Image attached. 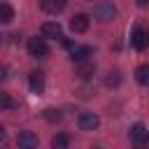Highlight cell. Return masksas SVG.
Listing matches in <instances>:
<instances>
[{
    "label": "cell",
    "instance_id": "1",
    "mask_svg": "<svg viewBox=\"0 0 149 149\" xmlns=\"http://www.w3.org/2000/svg\"><path fill=\"white\" fill-rule=\"evenodd\" d=\"M28 54L33 58H47L49 56V44L44 42V37H30L28 40Z\"/></svg>",
    "mask_w": 149,
    "mask_h": 149
},
{
    "label": "cell",
    "instance_id": "2",
    "mask_svg": "<svg viewBox=\"0 0 149 149\" xmlns=\"http://www.w3.org/2000/svg\"><path fill=\"white\" fill-rule=\"evenodd\" d=\"M130 44H133V49L144 51L149 47V30L142 28V26H135L133 28V35H130Z\"/></svg>",
    "mask_w": 149,
    "mask_h": 149
},
{
    "label": "cell",
    "instance_id": "3",
    "mask_svg": "<svg viewBox=\"0 0 149 149\" xmlns=\"http://www.w3.org/2000/svg\"><path fill=\"white\" fill-rule=\"evenodd\" d=\"M128 137L137 144H149V130L144 123H133L130 130H128Z\"/></svg>",
    "mask_w": 149,
    "mask_h": 149
},
{
    "label": "cell",
    "instance_id": "4",
    "mask_svg": "<svg viewBox=\"0 0 149 149\" xmlns=\"http://www.w3.org/2000/svg\"><path fill=\"white\" fill-rule=\"evenodd\" d=\"M98 123H100V119L95 112H81L79 114V128L81 130H95Z\"/></svg>",
    "mask_w": 149,
    "mask_h": 149
},
{
    "label": "cell",
    "instance_id": "5",
    "mask_svg": "<svg viewBox=\"0 0 149 149\" xmlns=\"http://www.w3.org/2000/svg\"><path fill=\"white\" fill-rule=\"evenodd\" d=\"M42 37H49V40H63V28H61L56 21H47V23H42Z\"/></svg>",
    "mask_w": 149,
    "mask_h": 149
},
{
    "label": "cell",
    "instance_id": "6",
    "mask_svg": "<svg viewBox=\"0 0 149 149\" xmlns=\"http://www.w3.org/2000/svg\"><path fill=\"white\" fill-rule=\"evenodd\" d=\"M95 16H98L100 21H112V19L116 16V7H114L112 2H100V5L95 7Z\"/></svg>",
    "mask_w": 149,
    "mask_h": 149
},
{
    "label": "cell",
    "instance_id": "7",
    "mask_svg": "<svg viewBox=\"0 0 149 149\" xmlns=\"http://www.w3.org/2000/svg\"><path fill=\"white\" fill-rule=\"evenodd\" d=\"M28 81H30L33 93H37V95H42V93H44V74H42L40 70H33V72L28 74Z\"/></svg>",
    "mask_w": 149,
    "mask_h": 149
},
{
    "label": "cell",
    "instance_id": "8",
    "mask_svg": "<svg viewBox=\"0 0 149 149\" xmlns=\"http://www.w3.org/2000/svg\"><path fill=\"white\" fill-rule=\"evenodd\" d=\"M37 135L33 133V130H23V133H19L16 135V144L19 147H23V149H30V147H37Z\"/></svg>",
    "mask_w": 149,
    "mask_h": 149
},
{
    "label": "cell",
    "instance_id": "9",
    "mask_svg": "<svg viewBox=\"0 0 149 149\" xmlns=\"http://www.w3.org/2000/svg\"><path fill=\"white\" fill-rule=\"evenodd\" d=\"M88 16L86 14H74L72 19H70V28H72V33H86L88 30Z\"/></svg>",
    "mask_w": 149,
    "mask_h": 149
},
{
    "label": "cell",
    "instance_id": "10",
    "mask_svg": "<svg viewBox=\"0 0 149 149\" xmlns=\"http://www.w3.org/2000/svg\"><path fill=\"white\" fill-rule=\"evenodd\" d=\"M65 2L68 0H40V7L47 12V14H58L65 9Z\"/></svg>",
    "mask_w": 149,
    "mask_h": 149
},
{
    "label": "cell",
    "instance_id": "11",
    "mask_svg": "<svg viewBox=\"0 0 149 149\" xmlns=\"http://www.w3.org/2000/svg\"><path fill=\"white\" fill-rule=\"evenodd\" d=\"M93 51H91V47H72L70 49V58L74 61V63H81V61H88V56H91Z\"/></svg>",
    "mask_w": 149,
    "mask_h": 149
},
{
    "label": "cell",
    "instance_id": "12",
    "mask_svg": "<svg viewBox=\"0 0 149 149\" xmlns=\"http://www.w3.org/2000/svg\"><path fill=\"white\" fill-rule=\"evenodd\" d=\"M14 19V7L7 2H0V23H9Z\"/></svg>",
    "mask_w": 149,
    "mask_h": 149
},
{
    "label": "cell",
    "instance_id": "13",
    "mask_svg": "<svg viewBox=\"0 0 149 149\" xmlns=\"http://www.w3.org/2000/svg\"><path fill=\"white\" fill-rule=\"evenodd\" d=\"M135 79H137V84L149 86V65H140V68L135 70Z\"/></svg>",
    "mask_w": 149,
    "mask_h": 149
},
{
    "label": "cell",
    "instance_id": "14",
    "mask_svg": "<svg viewBox=\"0 0 149 149\" xmlns=\"http://www.w3.org/2000/svg\"><path fill=\"white\" fill-rule=\"evenodd\" d=\"M68 144H70V140H68V135H63V133H58V135L51 137V147H54V149H65Z\"/></svg>",
    "mask_w": 149,
    "mask_h": 149
},
{
    "label": "cell",
    "instance_id": "15",
    "mask_svg": "<svg viewBox=\"0 0 149 149\" xmlns=\"http://www.w3.org/2000/svg\"><path fill=\"white\" fill-rule=\"evenodd\" d=\"M77 74H79L81 79L91 77V74H93V65H91V63H86V61H81V63H79V68H77Z\"/></svg>",
    "mask_w": 149,
    "mask_h": 149
},
{
    "label": "cell",
    "instance_id": "16",
    "mask_svg": "<svg viewBox=\"0 0 149 149\" xmlns=\"http://www.w3.org/2000/svg\"><path fill=\"white\" fill-rule=\"evenodd\" d=\"M12 107H14L12 95H9V93H5V91H0V112H2V109H12Z\"/></svg>",
    "mask_w": 149,
    "mask_h": 149
},
{
    "label": "cell",
    "instance_id": "17",
    "mask_svg": "<svg viewBox=\"0 0 149 149\" xmlns=\"http://www.w3.org/2000/svg\"><path fill=\"white\" fill-rule=\"evenodd\" d=\"M44 119L51 121V123H54V121H61V112L54 109V107H49V109H44Z\"/></svg>",
    "mask_w": 149,
    "mask_h": 149
},
{
    "label": "cell",
    "instance_id": "18",
    "mask_svg": "<svg viewBox=\"0 0 149 149\" xmlns=\"http://www.w3.org/2000/svg\"><path fill=\"white\" fill-rule=\"evenodd\" d=\"M107 84H109V86H116V84H119V77H116V72H114V77H112V74L107 77Z\"/></svg>",
    "mask_w": 149,
    "mask_h": 149
},
{
    "label": "cell",
    "instance_id": "19",
    "mask_svg": "<svg viewBox=\"0 0 149 149\" xmlns=\"http://www.w3.org/2000/svg\"><path fill=\"white\" fill-rule=\"evenodd\" d=\"M5 77H7V70H5V68H2V65H0V81H2V79H5Z\"/></svg>",
    "mask_w": 149,
    "mask_h": 149
},
{
    "label": "cell",
    "instance_id": "20",
    "mask_svg": "<svg viewBox=\"0 0 149 149\" xmlns=\"http://www.w3.org/2000/svg\"><path fill=\"white\" fill-rule=\"evenodd\" d=\"M5 137H7V135H5V128L0 126V142H5Z\"/></svg>",
    "mask_w": 149,
    "mask_h": 149
},
{
    "label": "cell",
    "instance_id": "21",
    "mask_svg": "<svg viewBox=\"0 0 149 149\" xmlns=\"http://www.w3.org/2000/svg\"><path fill=\"white\" fill-rule=\"evenodd\" d=\"M0 44H2V35H0Z\"/></svg>",
    "mask_w": 149,
    "mask_h": 149
}]
</instances>
